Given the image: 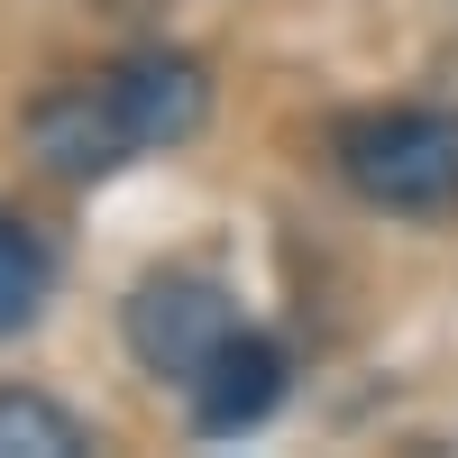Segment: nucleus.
<instances>
[{"mask_svg":"<svg viewBox=\"0 0 458 458\" xmlns=\"http://www.w3.org/2000/svg\"><path fill=\"white\" fill-rule=\"evenodd\" d=\"M276 403H284V349H276L266 330H229L220 349H211V367L193 376V431L239 440V431H257Z\"/></svg>","mask_w":458,"mask_h":458,"instance_id":"obj_4","label":"nucleus"},{"mask_svg":"<svg viewBox=\"0 0 458 458\" xmlns=\"http://www.w3.org/2000/svg\"><path fill=\"white\" fill-rule=\"evenodd\" d=\"M339 174L349 193L376 211H458V110L440 101H403V110H367L339 129Z\"/></svg>","mask_w":458,"mask_h":458,"instance_id":"obj_1","label":"nucleus"},{"mask_svg":"<svg viewBox=\"0 0 458 458\" xmlns=\"http://www.w3.org/2000/svg\"><path fill=\"white\" fill-rule=\"evenodd\" d=\"M101 92H110V110H120V129L138 147H183V138H202V120H211V73L183 47H129L120 64L101 73Z\"/></svg>","mask_w":458,"mask_h":458,"instance_id":"obj_3","label":"nucleus"},{"mask_svg":"<svg viewBox=\"0 0 458 458\" xmlns=\"http://www.w3.org/2000/svg\"><path fill=\"white\" fill-rule=\"evenodd\" d=\"M47 293H55V257H47V239H37L28 220L0 211V339H19L37 312H47Z\"/></svg>","mask_w":458,"mask_h":458,"instance_id":"obj_7","label":"nucleus"},{"mask_svg":"<svg viewBox=\"0 0 458 458\" xmlns=\"http://www.w3.org/2000/svg\"><path fill=\"white\" fill-rule=\"evenodd\" d=\"M92 431L73 422L55 394L37 386H0V458H83Z\"/></svg>","mask_w":458,"mask_h":458,"instance_id":"obj_6","label":"nucleus"},{"mask_svg":"<svg viewBox=\"0 0 458 458\" xmlns=\"http://www.w3.org/2000/svg\"><path fill=\"white\" fill-rule=\"evenodd\" d=\"M120 330H129V358H138L147 376L193 386V376L211 367V349L239 330V312H229V293H220L211 276H147V284L120 302Z\"/></svg>","mask_w":458,"mask_h":458,"instance_id":"obj_2","label":"nucleus"},{"mask_svg":"<svg viewBox=\"0 0 458 458\" xmlns=\"http://www.w3.org/2000/svg\"><path fill=\"white\" fill-rule=\"evenodd\" d=\"M28 147L47 157V174H64V183H101V174H120L129 165V129H120V110H110V92H92V83H73V92H47L28 110Z\"/></svg>","mask_w":458,"mask_h":458,"instance_id":"obj_5","label":"nucleus"}]
</instances>
